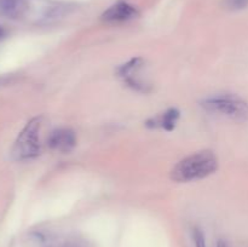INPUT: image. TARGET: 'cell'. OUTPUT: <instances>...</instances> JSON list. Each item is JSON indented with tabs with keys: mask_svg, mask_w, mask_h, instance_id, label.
Segmentation results:
<instances>
[{
	"mask_svg": "<svg viewBox=\"0 0 248 247\" xmlns=\"http://www.w3.org/2000/svg\"><path fill=\"white\" fill-rule=\"evenodd\" d=\"M41 118L29 121L22 130L12 149V155L16 160H31L38 156L41 150L40 143Z\"/></svg>",
	"mask_w": 248,
	"mask_h": 247,
	"instance_id": "3957f363",
	"label": "cell"
},
{
	"mask_svg": "<svg viewBox=\"0 0 248 247\" xmlns=\"http://www.w3.org/2000/svg\"><path fill=\"white\" fill-rule=\"evenodd\" d=\"M218 169L215 153L202 150L181 160L171 171V178L179 183L199 181L212 174Z\"/></svg>",
	"mask_w": 248,
	"mask_h": 247,
	"instance_id": "6da1fadb",
	"label": "cell"
},
{
	"mask_svg": "<svg viewBox=\"0 0 248 247\" xmlns=\"http://www.w3.org/2000/svg\"><path fill=\"white\" fill-rule=\"evenodd\" d=\"M26 9L24 0H0V12L6 16H19Z\"/></svg>",
	"mask_w": 248,
	"mask_h": 247,
	"instance_id": "ba28073f",
	"label": "cell"
},
{
	"mask_svg": "<svg viewBox=\"0 0 248 247\" xmlns=\"http://www.w3.org/2000/svg\"><path fill=\"white\" fill-rule=\"evenodd\" d=\"M2 36H4V29L0 27V38H2Z\"/></svg>",
	"mask_w": 248,
	"mask_h": 247,
	"instance_id": "7c38bea8",
	"label": "cell"
},
{
	"mask_svg": "<svg viewBox=\"0 0 248 247\" xmlns=\"http://www.w3.org/2000/svg\"><path fill=\"white\" fill-rule=\"evenodd\" d=\"M179 119V111L177 109L171 108L165 111L160 116L153 119V126L154 127H162L166 131H172L176 127V124Z\"/></svg>",
	"mask_w": 248,
	"mask_h": 247,
	"instance_id": "52a82bcc",
	"label": "cell"
},
{
	"mask_svg": "<svg viewBox=\"0 0 248 247\" xmlns=\"http://www.w3.org/2000/svg\"><path fill=\"white\" fill-rule=\"evenodd\" d=\"M144 64V61L142 58H132L131 61H128L125 64L120 65L118 69L119 77H123L126 82L128 84V86H131L132 89L137 90V91L147 92L148 91V85L143 84L140 80V77H137V73L140 72L143 68Z\"/></svg>",
	"mask_w": 248,
	"mask_h": 247,
	"instance_id": "277c9868",
	"label": "cell"
},
{
	"mask_svg": "<svg viewBox=\"0 0 248 247\" xmlns=\"http://www.w3.org/2000/svg\"><path fill=\"white\" fill-rule=\"evenodd\" d=\"M224 5L228 10L240 11L248 6V0H224Z\"/></svg>",
	"mask_w": 248,
	"mask_h": 247,
	"instance_id": "9c48e42d",
	"label": "cell"
},
{
	"mask_svg": "<svg viewBox=\"0 0 248 247\" xmlns=\"http://www.w3.org/2000/svg\"><path fill=\"white\" fill-rule=\"evenodd\" d=\"M217 247H228V245H227V242L223 241V240H220V241H218Z\"/></svg>",
	"mask_w": 248,
	"mask_h": 247,
	"instance_id": "8fae6325",
	"label": "cell"
},
{
	"mask_svg": "<svg viewBox=\"0 0 248 247\" xmlns=\"http://www.w3.org/2000/svg\"><path fill=\"white\" fill-rule=\"evenodd\" d=\"M201 107L213 115L235 121L248 120V102L234 93H218L201 101Z\"/></svg>",
	"mask_w": 248,
	"mask_h": 247,
	"instance_id": "7a4b0ae2",
	"label": "cell"
},
{
	"mask_svg": "<svg viewBox=\"0 0 248 247\" xmlns=\"http://www.w3.org/2000/svg\"><path fill=\"white\" fill-rule=\"evenodd\" d=\"M193 240L194 244H195V247H207L205 240V234H203L202 230L200 228H194L193 230Z\"/></svg>",
	"mask_w": 248,
	"mask_h": 247,
	"instance_id": "30bf717a",
	"label": "cell"
},
{
	"mask_svg": "<svg viewBox=\"0 0 248 247\" xmlns=\"http://www.w3.org/2000/svg\"><path fill=\"white\" fill-rule=\"evenodd\" d=\"M48 145L51 149L62 153H69L77 145V136L70 128H58L48 137Z\"/></svg>",
	"mask_w": 248,
	"mask_h": 247,
	"instance_id": "5b68a950",
	"label": "cell"
},
{
	"mask_svg": "<svg viewBox=\"0 0 248 247\" xmlns=\"http://www.w3.org/2000/svg\"><path fill=\"white\" fill-rule=\"evenodd\" d=\"M136 16H137V10L132 5L125 1H119L111 5L109 9L103 12L102 19L106 22H110V23H115V22L128 21Z\"/></svg>",
	"mask_w": 248,
	"mask_h": 247,
	"instance_id": "8992f818",
	"label": "cell"
}]
</instances>
